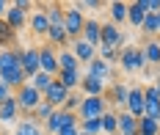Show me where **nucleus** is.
<instances>
[{
  "label": "nucleus",
  "mask_w": 160,
  "mask_h": 135,
  "mask_svg": "<svg viewBox=\"0 0 160 135\" xmlns=\"http://www.w3.org/2000/svg\"><path fill=\"white\" fill-rule=\"evenodd\" d=\"M25 77L28 75H25V69L19 64V50H3V55H0V80L17 91V88H22L28 83Z\"/></svg>",
  "instance_id": "obj_1"
},
{
  "label": "nucleus",
  "mask_w": 160,
  "mask_h": 135,
  "mask_svg": "<svg viewBox=\"0 0 160 135\" xmlns=\"http://www.w3.org/2000/svg\"><path fill=\"white\" fill-rule=\"evenodd\" d=\"M14 99H17V105H19V110H22L25 116H31L33 110L44 102V94H42V91H36L31 83H25L22 88H17V91H14Z\"/></svg>",
  "instance_id": "obj_2"
},
{
  "label": "nucleus",
  "mask_w": 160,
  "mask_h": 135,
  "mask_svg": "<svg viewBox=\"0 0 160 135\" xmlns=\"http://www.w3.org/2000/svg\"><path fill=\"white\" fill-rule=\"evenodd\" d=\"M119 66L124 69V72H130V75H135V72H144L149 64H146L141 47H124V50L119 52Z\"/></svg>",
  "instance_id": "obj_3"
},
{
  "label": "nucleus",
  "mask_w": 160,
  "mask_h": 135,
  "mask_svg": "<svg viewBox=\"0 0 160 135\" xmlns=\"http://www.w3.org/2000/svg\"><path fill=\"white\" fill-rule=\"evenodd\" d=\"M111 108L108 97H83L80 102V110H78V118L80 121H88V118H99L105 110Z\"/></svg>",
  "instance_id": "obj_4"
},
{
  "label": "nucleus",
  "mask_w": 160,
  "mask_h": 135,
  "mask_svg": "<svg viewBox=\"0 0 160 135\" xmlns=\"http://www.w3.org/2000/svg\"><path fill=\"white\" fill-rule=\"evenodd\" d=\"M83 25H86V17H83L80 6H64V28L69 33V41L83 36Z\"/></svg>",
  "instance_id": "obj_5"
},
{
  "label": "nucleus",
  "mask_w": 160,
  "mask_h": 135,
  "mask_svg": "<svg viewBox=\"0 0 160 135\" xmlns=\"http://www.w3.org/2000/svg\"><path fill=\"white\" fill-rule=\"evenodd\" d=\"M75 121H80L78 113H69V110H64V108H58V110L50 116V121H44V133L47 135H58L66 124H75Z\"/></svg>",
  "instance_id": "obj_6"
},
{
  "label": "nucleus",
  "mask_w": 160,
  "mask_h": 135,
  "mask_svg": "<svg viewBox=\"0 0 160 135\" xmlns=\"http://www.w3.org/2000/svg\"><path fill=\"white\" fill-rule=\"evenodd\" d=\"M130 116L135 118H144V110H146V97H144V88L141 85H130V94H127V105H124Z\"/></svg>",
  "instance_id": "obj_7"
},
{
  "label": "nucleus",
  "mask_w": 160,
  "mask_h": 135,
  "mask_svg": "<svg viewBox=\"0 0 160 135\" xmlns=\"http://www.w3.org/2000/svg\"><path fill=\"white\" fill-rule=\"evenodd\" d=\"M39 64H42V72H47L50 77H58V72H61V66H58V52L52 50L50 44L39 47Z\"/></svg>",
  "instance_id": "obj_8"
},
{
  "label": "nucleus",
  "mask_w": 160,
  "mask_h": 135,
  "mask_svg": "<svg viewBox=\"0 0 160 135\" xmlns=\"http://www.w3.org/2000/svg\"><path fill=\"white\" fill-rule=\"evenodd\" d=\"M19 64H22V69H25L28 80H31L33 75H39V72H42V64H39V47H25V50H19Z\"/></svg>",
  "instance_id": "obj_9"
},
{
  "label": "nucleus",
  "mask_w": 160,
  "mask_h": 135,
  "mask_svg": "<svg viewBox=\"0 0 160 135\" xmlns=\"http://www.w3.org/2000/svg\"><path fill=\"white\" fill-rule=\"evenodd\" d=\"M69 94H72V91H66V88L58 83V80H52V83H50V88L44 91V102H50V105L58 110V108H64V105H66Z\"/></svg>",
  "instance_id": "obj_10"
},
{
  "label": "nucleus",
  "mask_w": 160,
  "mask_h": 135,
  "mask_svg": "<svg viewBox=\"0 0 160 135\" xmlns=\"http://www.w3.org/2000/svg\"><path fill=\"white\" fill-rule=\"evenodd\" d=\"M102 44H108V47H113V50L122 52L124 31H119V25H113V22H105V25H102Z\"/></svg>",
  "instance_id": "obj_11"
},
{
  "label": "nucleus",
  "mask_w": 160,
  "mask_h": 135,
  "mask_svg": "<svg viewBox=\"0 0 160 135\" xmlns=\"http://www.w3.org/2000/svg\"><path fill=\"white\" fill-rule=\"evenodd\" d=\"M86 75H91V77H97V80H102V83L108 85V83H111V77H113V66H111V64H105V61L97 55L94 61L86 66Z\"/></svg>",
  "instance_id": "obj_12"
},
{
  "label": "nucleus",
  "mask_w": 160,
  "mask_h": 135,
  "mask_svg": "<svg viewBox=\"0 0 160 135\" xmlns=\"http://www.w3.org/2000/svg\"><path fill=\"white\" fill-rule=\"evenodd\" d=\"M83 41H88L91 47L99 50V44H102V22H97V19H86V25H83V36H80Z\"/></svg>",
  "instance_id": "obj_13"
},
{
  "label": "nucleus",
  "mask_w": 160,
  "mask_h": 135,
  "mask_svg": "<svg viewBox=\"0 0 160 135\" xmlns=\"http://www.w3.org/2000/svg\"><path fill=\"white\" fill-rule=\"evenodd\" d=\"M72 55L78 58L80 64H86V66H88V64L97 58V47H91V44H88V41H83V39H75V41H72Z\"/></svg>",
  "instance_id": "obj_14"
},
{
  "label": "nucleus",
  "mask_w": 160,
  "mask_h": 135,
  "mask_svg": "<svg viewBox=\"0 0 160 135\" xmlns=\"http://www.w3.org/2000/svg\"><path fill=\"white\" fill-rule=\"evenodd\" d=\"M146 3L144 0H135V3H130L127 6V22L132 25V28H141L144 25V19H146Z\"/></svg>",
  "instance_id": "obj_15"
},
{
  "label": "nucleus",
  "mask_w": 160,
  "mask_h": 135,
  "mask_svg": "<svg viewBox=\"0 0 160 135\" xmlns=\"http://www.w3.org/2000/svg\"><path fill=\"white\" fill-rule=\"evenodd\" d=\"M6 22H8L14 31H22V28L31 22V17H28V11H22L19 6H8V11H6Z\"/></svg>",
  "instance_id": "obj_16"
},
{
  "label": "nucleus",
  "mask_w": 160,
  "mask_h": 135,
  "mask_svg": "<svg viewBox=\"0 0 160 135\" xmlns=\"http://www.w3.org/2000/svg\"><path fill=\"white\" fill-rule=\"evenodd\" d=\"M19 105H17L14 97H8L6 102H0V124H11V121H17L19 118Z\"/></svg>",
  "instance_id": "obj_17"
},
{
  "label": "nucleus",
  "mask_w": 160,
  "mask_h": 135,
  "mask_svg": "<svg viewBox=\"0 0 160 135\" xmlns=\"http://www.w3.org/2000/svg\"><path fill=\"white\" fill-rule=\"evenodd\" d=\"M28 25H31V31H33L36 36H44V39H47V33H50V19H47V14H44V8L33 11Z\"/></svg>",
  "instance_id": "obj_18"
},
{
  "label": "nucleus",
  "mask_w": 160,
  "mask_h": 135,
  "mask_svg": "<svg viewBox=\"0 0 160 135\" xmlns=\"http://www.w3.org/2000/svg\"><path fill=\"white\" fill-rule=\"evenodd\" d=\"M80 88H83V94H86V97H105V83H102V80H97V77H91V75H83Z\"/></svg>",
  "instance_id": "obj_19"
},
{
  "label": "nucleus",
  "mask_w": 160,
  "mask_h": 135,
  "mask_svg": "<svg viewBox=\"0 0 160 135\" xmlns=\"http://www.w3.org/2000/svg\"><path fill=\"white\" fill-rule=\"evenodd\" d=\"M14 135H44V127H42L33 116H25L22 121H17Z\"/></svg>",
  "instance_id": "obj_20"
},
{
  "label": "nucleus",
  "mask_w": 160,
  "mask_h": 135,
  "mask_svg": "<svg viewBox=\"0 0 160 135\" xmlns=\"http://www.w3.org/2000/svg\"><path fill=\"white\" fill-rule=\"evenodd\" d=\"M99 121H102V135H119V113L113 108H108L99 116Z\"/></svg>",
  "instance_id": "obj_21"
},
{
  "label": "nucleus",
  "mask_w": 160,
  "mask_h": 135,
  "mask_svg": "<svg viewBox=\"0 0 160 135\" xmlns=\"http://www.w3.org/2000/svg\"><path fill=\"white\" fill-rule=\"evenodd\" d=\"M55 80L64 85L66 91H75V88H80L83 75H80V69H69V72H58V77H55Z\"/></svg>",
  "instance_id": "obj_22"
},
{
  "label": "nucleus",
  "mask_w": 160,
  "mask_h": 135,
  "mask_svg": "<svg viewBox=\"0 0 160 135\" xmlns=\"http://www.w3.org/2000/svg\"><path fill=\"white\" fill-rule=\"evenodd\" d=\"M14 41H17V31L3 17L0 19V50H14Z\"/></svg>",
  "instance_id": "obj_23"
},
{
  "label": "nucleus",
  "mask_w": 160,
  "mask_h": 135,
  "mask_svg": "<svg viewBox=\"0 0 160 135\" xmlns=\"http://www.w3.org/2000/svg\"><path fill=\"white\" fill-rule=\"evenodd\" d=\"M119 135H138V118L130 116L127 110L119 113Z\"/></svg>",
  "instance_id": "obj_24"
},
{
  "label": "nucleus",
  "mask_w": 160,
  "mask_h": 135,
  "mask_svg": "<svg viewBox=\"0 0 160 135\" xmlns=\"http://www.w3.org/2000/svg\"><path fill=\"white\" fill-rule=\"evenodd\" d=\"M42 8H44V14H47V19H50V28L64 25V6H61V3H44Z\"/></svg>",
  "instance_id": "obj_25"
},
{
  "label": "nucleus",
  "mask_w": 160,
  "mask_h": 135,
  "mask_svg": "<svg viewBox=\"0 0 160 135\" xmlns=\"http://www.w3.org/2000/svg\"><path fill=\"white\" fill-rule=\"evenodd\" d=\"M141 50H144V58L149 66H160V41L158 39H149Z\"/></svg>",
  "instance_id": "obj_26"
},
{
  "label": "nucleus",
  "mask_w": 160,
  "mask_h": 135,
  "mask_svg": "<svg viewBox=\"0 0 160 135\" xmlns=\"http://www.w3.org/2000/svg\"><path fill=\"white\" fill-rule=\"evenodd\" d=\"M127 6H130V3H122V0L108 3V14H111V22H113V25L127 22Z\"/></svg>",
  "instance_id": "obj_27"
},
{
  "label": "nucleus",
  "mask_w": 160,
  "mask_h": 135,
  "mask_svg": "<svg viewBox=\"0 0 160 135\" xmlns=\"http://www.w3.org/2000/svg\"><path fill=\"white\" fill-rule=\"evenodd\" d=\"M47 44H50V47H66V44H69V33H66L64 25H58V28H50Z\"/></svg>",
  "instance_id": "obj_28"
},
{
  "label": "nucleus",
  "mask_w": 160,
  "mask_h": 135,
  "mask_svg": "<svg viewBox=\"0 0 160 135\" xmlns=\"http://www.w3.org/2000/svg\"><path fill=\"white\" fill-rule=\"evenodd\" d=\"M127 94H130V88L124 83H113L111 91H108L105 97H108V102H113V105H127Z\"/></svg>",
  "instance_id": "obj_29"
},
{
  "label": "nucleus",
  "mask_w": 160,
  "mask_h": 135,
  "mask_svg": "<svg viewBox=\"0 0 160 135\" xmlns=\"http://www.w3.org/2000/svg\"><path fill=\"white\" fill-rule=\"evenodd\" d=\"M58 66H61V72H69V69H80V61L72 55V50H61L58 52Z\"/></svg>",
  "instance_id": "obj_30"
},
{
  "label": "nucleus",
  "mask_w": 160,
  "mask_h": 135,
  "mask_svg": "<svg viewBox=\"0 0 160 135\" xmlns=\"http://www.w3.org/2000/svg\"><path fill=\"white\" fill-rule=\"evenodd\" d=\"M138 135H160V121L155 118H138Z\"/></svg>",
  "instance_id": "obj_31"
},
{
  "label": "nucleus",
  "mask_w": 160,
  "mask_h": 135,
  "mask_svg": "<svg viewBox=\"0 0 160 135\" xmlns=\"http://www.w3.org/2000/svg\"><path fill=\"white\" fill-rule=\"evenodd\" d=\"M52 80H55V77H50L47 72H39V75H33L28 83H31L33 88H36V91H42V94H44V91L50 88V83H52Z\"/></svg>",
  "instance_id": "obj_32"
},
{
  "label": "nucleus",
  "mask_w": 160,
  "mask_h": 135,
  "mask_svg": "<svg viewBox=\"0 0 160 135\" xmlns=\"http://www.w3.org/2000/svg\"><path fill=\"white\" fill-rule=\"evenodd\" d=\"M97 55L105 61V64H119V50H113V47H108V44H99V50H97Z\"/></svg>",
  "instance_id": "obj_33"
},
{
  "label": "nucleus",
  "mask_w": 160,
  "mask_h": 135,
  "mask_svg": "<svg viewBox=\"0 0 160 135\" xmlns=\"http://www.w3.org/2000/svg\"><path fill=\"white\" fill-rule=\"evenodd\" d=\"M80 133H86V135H102V121H99V118L80 121Z\"/></svg>",
  "instance_id": "obj_34"
},
{
  "label": "nucleus",
  "mask_w": 160,
  "mask_h": 135,
  "mask_svg": "<svg viewBox=\"0 0 160 135\" xmlns=\"http://www.w3.org/2000/svg\"><path fill=\"white\" fill-rule=\"evenodd\" d=\"M52 113H55V108H52L50 102H42V105H39V108L33 110L31 116L36 118V121H50V116H52Z\"/></svg>",
  "instance_id": "obj_35"
},
{
  "label": "nucleus",
  "mask_w": 160,
  "mask_h": 135,
  "mask_svg": "<svg viewBox=\"0 0 160 135\" xmlns=\"http://www.w3.org/2000/svg\"><path fill=\"white\" fill-rule=\"evenodd\" d=\"M80 102H83V97H75V94H69V99H66L64 110H69V113H78V110H80Z\"/></svg>",
  "instance_id": "obj_36"
},
{
  "label": "nucleus",
  "mask_w": 160,
  "mask_h": 135,
  "mask_svg": "<svg viewBox=\"0 0 160 135\" xmlns=\"http://www.w3.org/2000/svg\"><path fill=\"white\" fill-rule=\"evenodd\" d=\"M58 135H80V121H75V124H66Z\"/></svg>",
  "instance_id": "obj_37"
},
{
  "label": "nucleus",
  "mask_w": 160,
  "mask_h": 135,
  "mask_svg": "<svg viewBox=\"0 0 160 135\" xmlns=\"http://www.w3.org/2000/svg\"><path fill=\"white\" fill-rule=\"evenodd\" d=\"M8 97H14V88H8V85L0 80V102H6Z\"/></svg>",
  "instance_id": "obj_38"
},
{
  "label": "nucleus",
  "mask_w": 160,
  "mask_h": 135,
  "mask_svg": "<svg viewBox=\"0 0 160 135\" xmlns=\"http://www.w3.org/2000/svg\"><path fill=\"white\" fill-rule=\"evenodd\" d=\"M149 14H160V0H144Z\"/></svg>",
  "instance_id": "obj_39"
},
{
  "label": "nucleus",
  "mask_w": 160,
  "mask_h": 135,
  "mask_svg": "<svg viewBox=\"0 0 160 135\" xmlns=\"http://www.w3.org/2000/svg\"><path fill=\"white\" fill-rule=\"evenodd\" d=\"M78 6H80V8H94V11H97L102 3H99V0H83V3H78Z\"/></svg>",
  "instance_id": "obj_40"
},
{
  "label": "nucleus",
  "mask_w": 160,
  "mask_h": 135,
  "mask_svg": "<svg viewBox=\"0 0 160 135\" xmlns=\"http://www.w3.org/2000/svg\"><path fill=\"white\" fill-rule=\"evenodd\" d=\"M14 6H19V8H22V11H31V0H17Z\"/></svg>",
  "instance_id": "obj_41"
},
{
  "label": "nucleus",
  "mask_w": 160,
  "mask_h": 135,
  "mask_svg": "<svg viewBox=\"0 0 160 135\" xmlns=\"http://www.w3.org/2000/svg\"><path fill=\"white\" fill-rule=\"evenodd\" d=\"M6 11H8V6H6V3H3V0H0V19L6 17Z\"/></svg>",
  "instance_id": "obj_42"
},
{
  "label": "nucleus",
  "mask_w": 160,
  "mask_h": 135,
  "mask_svg": "<svg viewBox=\"0 0 160 135\" xmlns=\"http://www.w3.org/2000/svg\"><path fill=\"white\" fill-rule=\"evenodd\" d=\"M152 85H155V88H158V94H160V80H155V83H152Z\"/></svg>",
  "instance_id": "obj_43"
},
{
  "label": "nucleus",
  "mask_w": 160,
  "mask_h": 135,
  "mask_svg": "<svg viewBox=\"0 0 160 135\" xmlns=\"http://www.w3.org/2000/svg\"><path fill=\"white\" fill-rule=\"evenodd\" d=\"M158 33H160V14H158Z\"/></svg>",
  "instance_id": "obj_44"
},
{
  "label": "nucleus",
  "mask_w": 160,
  "mask_h": 135,
  "mask_svg": "<svg viewBox=\"0 0 160 135\" xmlns=\"http://www.w3.org/2000/svg\"><path fill=\"white\" fill-rule=\"evenodd\" d=\"M0 135H8V133H0Z\"/></svg>",
  "instance_id": "obj_45"
},
{
  "label": "nucleus",
  "mask_w": 160,
  "mask_h": 135,
  "mask_svg": "<svg viewBox=\"0 0 160 135\" xmlns=\"http://www.w3.org/2000/svg\"><path fill=\"white\" fill-rule=\"evenodd\" d=\"M0 55H3V50H0Z\"/></svg>",
  "instance_id": "obj_46"
},
{
  "label": "nucleus",
  "mask_w": 160,
  "mask_h": 135,
  "mask_svg": "<svg viewBox=\"0 0 160 135\" xmlns=\"http://www.w3.org/2000/svg\"><path fill=\"white\" fill-rule=\"evenodd\" d=\"M80 135H86V133H80Z\"/></svg>",
  "instance_id": "obj_47"
},
{
  "label": "nucleus",
  "mask_w": 160,
  "mask_h": 135,
  "mask_svg": "<svg viewBox=\"0 0 160 135\" xmlns=\"http://www.w3.org/2000/svg\"><path fill=\"white\" fill-rule=\"evenodd\" d=\"M158 41H160V39H158Z\"/></svg>",
  "instance_id": "obj_48"
},
{
  "label": "nucleus",
  "mask_w": 160,
  "mask_h": 135,
  "mask_svg": "<svg viewBox=\"0 0 160 135\" xmlns=\"http://www.w3.org/2000/svg\"><path fill=\"white\" fill-rule=\"evenodd\" d=\"M158 69H160V66H158Z\"/></svg>",
  "instance_id": "obj_49"
}]
</instances>
